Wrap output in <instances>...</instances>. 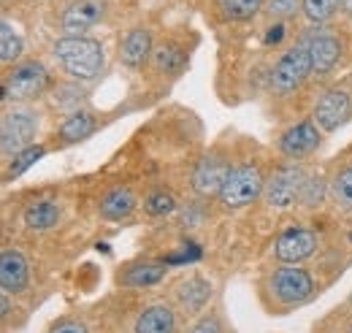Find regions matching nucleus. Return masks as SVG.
<instances>
[{
  "mask_svg": "<svg viewBox=\"0 0 352 333\" xmlns=\"http://www.w3.org/2000/svg\"><path fill=\"white\" fill-rule=\"evenodd\" d=\"M54 60L74 79H95L103 68V46L87 36H63L54 43Z\"/></svg>",
  "mask_w": 352,
  "mask_h": 333,
  "instance_id": "nucleus-1",
  "label": "nucleus"
},
{
  "mask_svg": "<svg viewBox=\"0 0 352 333\" xmlns=\"http://www.w3.org/2000/svg\"><path fill=\"white\" fill-rule=\"evenodd\" d=\"M263 190L265 184L261 168L252 163H241V166H233L228 171L220 190V204L225 208H241L252 204Z\"/></svg>",
  "mask_w": 352,
  "mask_h": 333,
  "instance_id": "nucleus-2",
  "label": "nucleus"
},
{
  "mask_svg": "<svg viewBox=\"0 0 352 333\" xmlns=\"http://www.w3.org/2000/svg\"><path fill=\"white\" fill-rule=\"evenodd\" d=\"M309 71H311L309 46L307 43L293 46V49H287V52L276 60V65L271 68V89H274L276 95H290V92H296V89L301 87V82L309 76Z\"/></svg>",
  "mask_w": 352,
  "mask_h": 333,
  "instance_id": "nucleus-3",
  "label": "nucleus"
},
{
  "mask_svg": "<svg viewBox=\"0 0 352 333\" xmlns=\"http://www.w3.org/2000/svg\"><path fill=\"white\" fill-rule=\"evenodd\" d=\"M46 84H49V74H46L44 65L36 63V60H28L19 68H14L11 76L6 79L3 98L6 100H30L38 92H44Z\"/></svg>",
  "mask_w": 352,
  "mask_h": 333,
  "instance_id": "nucleus-4",
  "label": "nucleus"
},
{
  "mask_svg": "<svg viewBox=\"0 0 352 333\" xmlns=\"http://www.w3.org/2000/svg\"><path fill=\"white\" fill-rule=\"evenodd\" d=\"M268 288L274 292V298L279 303H301L314 292V279L311 274L296 266H285L279 271H274Z\"/></svg>",
  "mask_w": 352,
  "mask_h": 333,
  "instance_id": "nucleus-5",
  "label": "nucleus"
},
{
  "mask_svg": "<svg viewBox=\"0 0 352 333\" xmlns=\"http://www.w3.org/2000/svg\"><path fill=\"white\" fill-rule=\"evenodd\" d=\"M301 184H304V171L298 166H285L279 168L268 184H265V201L268 206L274 208H287L293 201H298V193H301Z\"/></svg>",
  "mask_w": 352,
  "mask_h": 333,
  "instance_id": "nucleus-6",
  "label": "nucleus"
},
{
  "mask_svg": "<svg viewBox=\"0 0 352 333\" xmlns=\"http://www.w3.org/2000/svg\"><path fill=\"white\" fill-rule=\"evenodd\" d=\"M33 136H36V120L30 114H22V111L6 114L3 127H0V149H3V155L6 158L19 155L22 149L30 147Z\"/></svg>",
  "mask_w": 352,
  "mask_h": 333,
  "instance_id": "nucleus-7",
  "label": "nucleus"
},
{
  "mask_svg": "<svg viewBox=\"0 0 352 333\" xmlns=\"http://www.w3.org/2000/svg\"><path fill=\"white\" fill-rule=\"evenodd\" d=\"M103 11L106 6L100 0H74L60 17V28L65 36H85L103 19Z\"/></svg>",
  "mask_w": 352,
  "mask_h": 333,
  "instance_id": "nucleus-8",
  "label": "nucleus"
},
{
  "mask_svg": "<svg viewBox=\"0 0 352 333\" xmlns=\"http://www.w3.org/2000/svg\"><path fill=\"white\" fill-rule=\"evenodd\" d=\"M352 114V98L344 89H328L314 106V122L320 130H336Z\"/></svg>",
  "mask_w": 352,
  "mask_h": 333,
  "instance_id": "nucleus-9",
  "label": "nucleus"
},
{
  "mask_svg": "<svg viewBox=\"0 0 352 333\" xmlns=\"http://www.w3.org/2000/svg\"><path fill=\"white\" fill-rule=\"evenodd\" d=\"M317 250V236L307 228H290L276 239L274 255L279 263H301Z\"/></svg>",
  "mask_w": 352,
  "mask_h": 333,
  "instance_id": "nucleus-10",
  "label": "nucleus"
},
{
  "mask_svg": "<svg viewBox=\"0 0 352 333\" xmlns=\"http://www.w3.org/2000/svg\"><path fill=\"white\" fill-rule=\"evenodd\" d=\"M228 171H230V163L222 155H214V152L212 155H204L201 163L192 171V190L198 195H214V193L220 195L222 182H225Z\"/></svg>",
  "mask_w": 352,
  "mask_h": 333,
  "instance_id": "nucleus-11",
  "label": "nucleus"
},
{
  "mask_svg": "<svg viewBox=\"0 0 352 333\" xmlns=\"http://www.w3.org/2000/svg\"><path fill=\"white\" fill-rule=\"evenodd\" d=\"M317 147H320V125L311 122V120H304L298 125L287 127L285 136H282V141H279V149L287 158H293V160L307 158Z\"/></svg>",
  "mask_w": 352,
  "mask_h": 333,
  "instance_id": "nucleus-12",
  "label": "nucleus"
},
{
  "mask_svg": "<svg viewBox=\"0 0 352 333\" xmlns=\"http://www.w3.org/2000/svg\"><path fill=\"white\" fill-rule=\"evenodd\" d=\"M0 285L8 292H25L30 285V268H28V257L16 250H6L0 257Z\"/></svg>",
  "mask_w": 352,
  "mask_h": 333,
  "instance_id": "nucleus-13",
  "label": "nucleus"
},
{
  "mask_svg": "<svg viewBox=\"0 0 352 333\" xmlns=\"http://www.w3.org/2000/svg\"><path fill=\"white\" fill-rule=\"evenodd\" d=\"M309 46V57H311V71L317 74H331L342 57V41L336 36H328V33H320L314 36Z\"/></svg>",
  "mask_w": 352,
  "mask_h": 333,
  "instance_id": "nucleus-14",
  "label": "nucleus"
},
{
  "mask_svg": "<svg viewBox=\"0 0 352 333\" xmlns=\"http://www.w3.org/2000/svg\"><path fill=\"white\" fill-rule=\"evenodd\" d=\"M152 52H155V49H152V33L144 30V28L131 30V33L122 39V43H120V60H122L128 68L144 65V60H146Z\"/></svg>",
  "mask_w": 352,
  "mask_h": 333,
  "instance_id": "nucleus-15",
  "label": "nucleus"
},
{
  "mask_svg": "<svg viewBox=\"0 0 352 333\" xmlns=\"http://www.w3.org/2000/svg\"><path fill=\"white\" fill-rule=\"evenodd\" d=\"M174 328H176V317L166 303L149 306L135 320V333H174Z\"/></svg>",
  "mask_w": 352,
  "mask_h": 333,
  "instance_id": "nucleus-16",
  "label": "nucleus"
},
{
  "mask_svg": "<svg viewBox=\"0 0 352 333\" xmlns=\"http://www.w3.org/2000/svg\"><path fill=\"white\" fill-rule=\"evenodd\" d=\"M179 303L187 309V312H201L206 306V301L212 298V285L201 277H192L190 282H182L179 290H176Z\"/></svg>",
  "mask_w": 352,
  "mask_h": 333,
  "instance_id": "nucleus-17",
  "label": "nucleus"
},
{
  "mask_svg": "<svg viewBox=\"0 0 352 333\" xmlns=\"http://www.w3.org/2000/svg\"><path fill=\"white\" fill-rule=\"evenodd\" d=\"M133 206H135V198L128 187H114L100 198V214L106 219H122L131 214Z\"/></svg>",
  "mask_w": 352,
  "mask_h": 333,
  "instance_id": "nucleus-18",
  "label": "nucleus"
},
{
  "mask_svg": "<svg viewBox=\"0 0 352 333\" xmlns=\"http://www.w3.org/2000/svg\"><path fill=\"white\" fill-rule=\"evenodd\" d=\"M152 68L160 74H179L184 68V52L182 46H176L174 41L160 43L152 52Z\"/></svg>",
  "mask_w": 352,
  "mask_h": 333,
  "instance_id": "nucleus-19",
  "label": "nucleus"
},
{
  "mask_svg": "<svg viewBox=\"0 0 352 333\" xmlns=\"http://www.w3.org/2000/svg\"><path fill=\"white\" fill-rule=\"evenodd\" d=\"M166 277V268L157 263H135L122 274V282L128 288H152Z\"/></svg>",
  "mask_w": 352,
  "mask_h": 333,
  "instance_id": "nucleus-20",
  "label": "nucleus"
},
{
  "mask_svg": "<svg viewBox=\"0 0 352 333\" xmlns=\"http://www.w3.org/2000/svg\"><path fill=\"white\" fill-rule=\"evenodd\" d=\"M95 130V117L87 114V111H76V114H71L63 125H60V141L63 144H74V141H82V138H87L89 133Z\"/></svg>",
  "mask_w": 352,
  "mask_h": 333,
  "instance_id": "nucleus-21",
  "label": "nucleus"
},
{
  "mask_svg": "<svg viewBox=\"0 0 352 333\" xmlns=\"http://www.w3.org/2000/svg\"><path fill=\"white\" fill-rule=\"evenodd\" d=\"M57 219H60V208L52 201H38L25 211V225L33 230H46V228L57 225Z\"/></svg>",
  "mask_w": 352,
  "mask_h": 333,
  "instance_id": "nucleus-22",
  "label": "nucleus"
},
{
  "mask_svg": "<svg viewBox=\"0 0 352 333\" xmlns=\"http://www.w3.org/2000/svg\"><path fill=\"white\" fill-rule=\"evenodd\" d=\"M217 6H220V11L225 14V19L247 22L261 8H265V0H217Z\"/></svg>",
  "mask_w": 352,
  "mask_h": 333,
  "instance_id": "nucleus-23",
  "label": "nucleus"
},
{
  "mask_svg": "<svg viewBox=\"0 0 352 333\" xmlns=\"http://www.w3.org/2000/svg\"><path fill=\"white\" fill-rule=\"evenodd\" d=\"M19 54H22V39L14 33L11 22L3 19L0 22V60L6 65H11L14 60H19Z\"/></svg>",
  "mask_w": 352,
  "mask_h": 333,
  "instance_id": "nucleus-24",
  "label": "nucleus"
},
{
  "mask_svg": "<svg viewBox=\"0 0 352 333\" xmlns=\"http://www.w3.org/2000/svg\"><path fill=\"white\" fill-rule=\"evenodd\" d=\"M144 208H146L149 217H168V214H174L176 198L168 193V190H155V193L146 195Z\"/></svg>",
  "mask_w": 352,
  "mask_h": 333,
  "instance_id": "nucleus-25",
  "label": "nucleus"
},
{
  "mask_svg": "<svg viewBox=\"0 0 352 333\" xmlns=\"http://www.w3.org/2000/svg\"><path fill=\"white\" fill-rule=\"evenodd\" d=\"M331 198L336 201L339 208H352V166H347L336 179H333V187H331Z\"/></svg>",
  "mask_w": 352,
  "mask_h": 333,
  "instance_id": "nucleus-26",
  "label": "nucleus"
},
{
  "mask_svg": "<svg viewBox=\"0 0 352 333\" xmlns=\"http://www.w3.org/2000/svg\"><path fill=\"white\" fill-rule=\"evenodd\" d=\"M342 6V0H304V14H307L309 22H317V25H322V22H328L333 14H336V8Z\"/></svg>",
  "mask_w": 352,
  "mask_h": 333,
  "instance_id": "nucleus-27",
  "label": "nucleus"
},
{
  "mask_svg": "<svg viewBox=\"0 0 352 333\" xmlns=\"http://www.w3.org/2000/svg\"><path fill=\"white\" fill-rule=\"evenodd\" d=\"M41 155H44V147H33V144H30L28 149H22L19 155H14V158H11V166H8V179L22 176L36 160H41Z\"/></svg>",
  "mask_w": 352,
  "mask_h": 333,
  "instance_id": "nucleus-28",
  "label": "nucleus"
},
{
  "mask_svg": "<svg viewBox=\"0 0 352 333\" xmlns=\"http://www.w3.org/2000/svg\"><path fill=\"white\" fill-rule=\"evenodd\" d=\"M322 198H325V182L320 179V176H307L304 179V184H301V193H298V201L304 204V206L314 208L322 204Z\"/></svg>",
  "mask_w": 352,
  "mask_h": 333,
  "instance_id": "nucleus-29",
  "label": "nucleus"
},
{
  "mask_svg": "<svg viewBox=\"0 0 352 333\" xmlns=\"http://www.w3.org/2000/svg\"><path fill=\"white\" fill-rule=\"evenodd\" d=\"M301 6H304V0H265V11H268V17H276V19L293 17Z\"/></svg>",
  "mask_w": 352,
  "mask_h": 333,
  "instance_id": "nucleus-30",
  "label": "nucleus"
},
{
  "mask_svg": "<svg viewBox=\"0 0 352 333\" xmlns=\"http://www.w3.org/2000/svg\"><path fill=\"white\" fill-rule=\"evenodd\" d=\"M190 333H222V325L217 317H201Z\"/></svg>",
  "mask_w": 352,
  "mask_h": 333,
  "instance_id": "nucleus-31",
  "label": "nucleus"
},
{
  "mask_svg": "<svg viewBox=\"0 0 352 333\" xmlns=\"http://www.w3.org/2000/svg\"><path fill=\"white\" fill-rule=\"evenodd\" d=\"M49 333H87V328L79 320H63V323H57Z\"/></svg>",
  "mask_w": 352,
  "mask_h": 333,
  "instance_id": "nucleus-32",
  "label": "nucleus"
},
{
  "mask_svg": "<svg viewBox=\"0 0 352 333\" xmlns=\"http://www.w3.org/2000/svg\"><path fill=\"white\" fill-rule=\"evenodd\" d=\"M201 217H204V211H201L198 206H192L182 214V222H184V225H198V222H201Z\"/></svg>",
  "mask_w": 352,
  "mask_h": 333,
  "instance_id": "nucleus-33",
  "label": "nucleus"
},
{
  "mask_svg": "<svg viewBox=\"0 0 352 333\" xmlns=\"http://www.w3.org/2000/svg\"><path fill=\"white\" fill-rule=\"evenodd\" d=\"M342 8H344V11L352 17V0H342Z\"/></svg>",
  "mask_w": 352,
  "mask_h": 333,
  "instance_id": "nucleus-34",
  "label": "nucleus"
},
{
  "mask_svg": "<svg viewBox=\"0 0 352 333\" xmlns=\"http://www.w3.org/2000/svg\"><path fill=\"white\" fill-rule=\"evenodd\" d=\"M347 333H352V325H350V331H347Z\"/></svg>",
  "mask_w": 352,
  "mask_h": 333,
  "instance_id": "nucleus-35",
  "label": "nucleus"
}]
</instances>
